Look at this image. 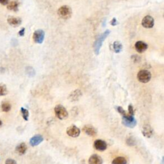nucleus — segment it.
Returning <instances> with one entry per match:
<instances>
[{
	"label": "nucleus",
	"mask_w": 164,
	"mask_h": 164,
	"mask_svg": "<svg viewBox=\"0 0 164 164\" xmlns=\"http://www.w3.org/2000/svg\"><path fill=\"white\" fill-rule=\"evenodd\" d=\"M2 124H3V122H2V121H1V120H0V126H1L2 125Z\"/></svg>",
	"instance_id": "obj_32"
},
{
	"label": "nucleus",
	"mask_w": 164,
	"mask_h": 164,
	"mask_svg": "<svg viewBox=\"0 0 164 164\" xmlns=\"http://www.w3.org/2000/svg\"><path fill=\"white\" fill-rule=\"evenodd\" d=\"M94 148L96 150L100 151H104L107 148V144L104 141L100 140V139H97L94 141Z\"/></svg>",
	"instance_id": "obj_10"
},
{
	"label": "nucleus",
	"mask_w": 164,
	"mask_h": 164,
	"mask_svg": "<svg viewBox=\"0 0 164 164\" xmlns=\"http://www.w3.org/2000/svg\"><path fill=\"white\" fill-rule=\"evenodd\" d=\"M1 110L4 112H8L11 110V105L9 102H3L1 104Z\"/></svg>",
	"instance_id": "obj_21"
},
{
	"label": "nucleus",
	"mask_w": 164,
	"mask_h": 164,
	"mask_svg": "<svg viewBox=\"0 0 164 164\" xmlns=\"http://www.w3.org/2000/svg\"><path fill=\"white\" fill-rule=\"evenodd\" d=\"M151 78V74L147 70H141L137 74L138 80L143 83L149 82Z\"/></svg>",
	"instance_id": "obj_5"
},
{
	"label": "nucleus",
	"mask_w": 164,
	"mask_h": 164,
	"mask_svg": "<svg viewBox=\"0 0 164 164\" xmlns=\"http://www.w3.org/2000/svg\"><path fill=\"white\" fill-rule=\"evenodd\" d=\"M33 70H34V69H33L32 67H27V68H26V71H29V72H27L28 75H34L35 74H34V73H33V72H31V71H33Z\"/></svg>",
	"instance_id": "obj_29"
},
{
	"label": "nucleus",
	"mask_w": 164,
	"mask_h": 164,
	"mask_svg": "<svg viewBox=\"0 0 164 164\" xmlns=\"http://www.w3.org/2000/svg\"><path fill=\"white\" fill-rule=\"evenodd\" d=\"M128 113L130 116H134V110H133V106L132 105H130L128 106Z\"/></svg>",
	"instance_id": "obj_26"
},
{
	"label": "nucleus",
	"mask_w": 164,
	"mask_h": 164,
	"mask_svg": "<svg viewBox=\"0 0 164 164\" xmlns=\"http://www.w3.org/2000/svg\"><path fill=\"white\" fill-rule=\"evenodd\" d=\"M126 144L128 146H133L136 144V141H135V139L133 137H129L128 138H127Z\"/></svg>",
	"instance_id": "obj_24"
},
{
	"label": "nucleus",
	"mask_w": 164,
	"mask_h": 164,
	"mask_svg": "<svg viewBox=\"0 0 164 164\" xmlns=\"http://www.w3.org/2000/svg\"><path fill=\"white\" fill-rule=\"evenodd\" d=\"M20 112H21L24 120L26 121H28V117H29V112H28V110L23 107H21L20 108Z\"/></svg>",
	"instance_id": "obj_22"
},
{
	"label": "nucleus",
	"mask_w": 164,
	"mask_h": 164,
	"mask_svg": "<svg viewBox=\"0 0 164 164\" xmlns=\"http://www.w3.org/2000/svg\"><path fill=\"white\" fill-rule=\"evenodd\" d=\"M102 159L97 154H92L89 160V164H102Z\"/></svg>",
	"instance_id": "obj_17"
},
{
	"label": "nucleus",
	"mask_w": 164,
	"mask_h": 164,
	"mask_svg": "<svg viewBox=\"0 0 164 164\" xmlns=\"http://www.w3.org/2000/svg\"><path fill=\"white\" fill-rule=\"evenodd\" d=\"M66 132L69 137L76 138L80 135V130L75 125H72L67 128Z\"/></svg>",
	"instance_id": "obj_8"
},
{
	"label": "nucleus",
	"mask_w": 164,
	"mask_h": 164,
	"mask_svg": "<svg viewBox=\"0 0 164 164\" xmlns=\"http://www.w3.org/2000/svg\"><path fill=\"white\" fill-rule=\"evenodd\" d=\"M142 135L146 138H151L153 136L154 130L149 124H145L142 129Z\"/></svg>",
	"instance_id": "obj_9"
},
{
	"label": "nucleus",
	"mask_w": 164,
	"mask_h": 164,
	"mask_svg": "<svg viewBox=\"0 0 164 164\" xmlns=\"http://www.w3.org/2000/svg\"><path fill=\"white\" fill-rule=\"evenodd\" d=\"M27 151V146L25 143H20L15 147V152L19 155H23L26 153Z\"/></svg>",
	"instance_id": "obj_16"
},
{
	"label": "nucleus",
	"mask_w": 164,
	"mask_h": 164,
	"mask_svg": "<svg viewBox=\"0 0 164 164\" xmlns=\"http://www.w3.org/2000/svg\"><path fill=\"white\" fill-rule=\"evenodd\" d=\"M43 141H44V138L42 135H36L30 138V144L33 147H35L39 145L41 142H42Z\"/></svg>",
	"instance_id": "obj_14"
},
{
	"label": "nucleus",
	"mask_w": 164,
	"mask_h": 164,
	"mask_svg": "<svg viewBox=\"0 0 164 164\" xmlns=\"http://www.w3.org/2000/svg\"><path fill=\"white\" fill-rule=\"evenodd\" d=\"M123 46L119 41H115L113 43V50L115 53H119L122 50Z\"/></svg>",
	"instance_id": "obj_19"
},
{
	"label": "nucleus",
	"mask_w": 164,
	"mask_h": 164,
	"mask_svg": "<svg viewBox=\"0 0 164 164\" xmlns=\"http://www.w3.org/2000/svg\"><path fill=\"white\" fill-rule=\"evenodd\" d=\"M55 112L57 118H59L60 120L65 119L68 117V112L67 110L65 109L64 106L61 105H58L55 106Z\"/></svg>",
	"instance_id": "obj_3"
},
{
	"label": "nucleus",
	"mask_w": 164,
	"mask_h": 164,
	"mask_svg": "<svg viewBox=\"0 0 164 164\" xmlns=\"http://www.w3.org/2000/svg\"><path fill=\"white\" fill-rule=\"evenodd\" d=\"M24 33H25V28H23L21 30H20L19 31V35L20 36V37H23L24 35Z\"/></svg>",
	"instance_id": "obj_30"
},
{
	"label": "nucleus",
	"mask_w": 164,
	"mask_h": 164,
	"mask_svg": "<svg viewBox=\"0 0 164 164\" xmlns=\"http://www.w3.org/2000/svg\"><path fill=\"white\" fill-rule=\"evenodd\" d=\"M116 110H117V111L121 115H122V117H124V116H127V115L129 114L128 113H127L125 110L123 109L121 106H116Z\"/></svg>",
	"instance_id": "obj_25"
},
{
	"label": "nucleus",
	"mask_w": 164,
	"mask_h": 164,
	"mask_svg": "<svg viewBox=\"0 0 164 164\" xmlns=\"http://www.w3.org/2000/svg\"><path fill=\"white\" fill-rule=\"evenodd\" d=\"M110 24H111L112 26H116V25H117V24H118V22H117V19H116V18H113L112 19L111 21H110Z\"/></svg>",
	"instance_id": "obj_28"
},
{
	"label": "nucleus",
	"mask_w": 164,
	"mask_h": 164,
	"mask_svg": "<svg viewBox=\"0 0 164 164\" xmlns=\"http://www.w3.org/2000/svg\"><path fill=\"white\" fill-rule=\"evenodd\" d=\"M19 5V3L18 1H12L7 5V9L12 11L17 12L18 10V7Z\"/></svg>",
	"instance_id": "obj_18"
},
{
	"label": "nucleus",
	"mask_w": 164,
	"mask_h": 164,
	"mask_svg": "<svg viewBox=\"0 0 164 164\" xmlns=\"http://www.w3.org/2000/svg\"><path fill=\"white\" fill-rule=\"evenodd\" d=\"M83 131L86 134L89 135V136L91 137H95L97 133V130L96 129V128H94L93 126L90 124L85 125L83 127Z\"/></svg>",
	"instance_id": "obj_12"
},
{
	"label": "nucleus",
	"mask_w": 164,
	"mask_h": 164,
	"mask_svg": "<svg viewBox=\"0 0 164 164\" xmlns=\"http://www.w3.org/2000/svg\"><path fill=\"white\" fill-rule=\"evenodd\" d=\"M135 48L138 53H141L147 50V48H148V45L146 42H143V41H137L135 44Z\"/></svg>",
	"instance_id": "obj_13"
},
{
	"label": "nucleus",
	"mask_w": 164,
	"mask_h": 164,
	"mask_svg": "<svg viewBox=\"0 0 164 164\" xmlns=\"http://www.w3.org/2000/svg\"><path fill=\"white\" fill-rule=\"evenodd\" d=\"M8 94V90L5 85H0V96H6Z\"/></svg>",
	"instance_id": "obj_23"
},
{
	"label": "nucleus",
	"mask_w": 164,
	"mask_h": 164,
	"mask_svg": "<svg viewBox=\"0 0 164 164\" xmlns=\"http://www.w3.org/2000/svg\"><path fill=\"white\" fill-rule=\"evenodd\" d=\"M112 164H127L126 159L124 157H119L115 158L112 162Z\"/></svg>",
	"instance_id": "obj_20"
},
{
	"label": "nucleus",
	"mask_w": 164,
	"mask_h": 164,
	"mask_svg": "<svg viewBox=\"0 0 164 164\" xmlns=\"http://www.w3.org/2000/svg\"><path fill=\"white\" fill-rule=\"evenodd\" d=\"M7 22L12 26L18 27L21 24L22 20L20 18L14 17V16H9L7 18Z\"/></svg>",
	"instance_id": "obj_11"
},
{
	"label": "nucleus",
	"mask_w": 164,
	"mask_h": 164,
	"mask_svg": "<svg viewBox=\"0 0 164 164\" xmlns=\"http://www.w3.org/2000/svg\"><path fill=\"white\" fill-rule=\"evenodd\" d=\"M154 24V20L151 15H146L142 20V25L146 28H153Z\"/></svg>",
	"instance_id": "obj_7"
},
{
	"label": "nucleus",
	"mask_w": 164,
	"mask_h": 164,
	"mask_svg": "<svg viewBox=\"0 0 164 164\" xmlns=\"http://www.w3.org/2000/svg\"><path fill=\"white\" fill-rule=\"evenodd\" d=\"M45 32L42 30H36L33 35V39L34 42L37 44H42L44 40Z\"/></svg>",
	"instance_id": "obj_6"
},
{
	"label": "nucleus",
	"mask_w": 164,
	"mask_h": 164,
	"mask_svg": "<svg viewBox=\"0 0 164 164\" xmlns=\"http://www.w3.org/2000/svg\"><path fill=\"white\" fill-rule=\"evenodd\" d=\"M122 124L130 128H133L137 125V121L135 120L133 116L128 114L127 116L122 117Z\"/></svg>",
	"instance_id": "obj_4"
},
{
	"label": "nucleus",
	"mask_w": 164,
	"mask_h": 164,
	"mask_svg": "<svg viewBox=\"0 0 164 164\" xmlns=\"http://www.w3.org/2000/svg\"><path fill=\"white\" fill-rule=\"evenodd\" d=\"M110 33V31L109 30H106L104 33H102L101 35H100L99 37H97V39H96L95 43H94V52H95L96 55H98L100 53V49L102 46V42H103V41L109 35Z\"/></svg>",
	"instance_id": "obj_1"
},
{
	"label": "nucleus",
	"mask_w": 164,
	"mask_h": 164,
	"mask_svg": "<svg viewBox=\"0 0 164 164\" xmlns=\"http://www.w3.org/2000/svg\"><path fill=\"white\" fill-rule=\"evenodd\" d=\"M5 164H17V162H16V161L13 159L9 158L6 160Z\"/></svg>",
	"instance_id": "obj_27"
},
{
	"label": "nucleus",
	"mask_w": 164,
	"mask_h": 164,
	"mask_svg": "<svg viewBox=\"0 0 164 164\" xmlns=\"http://www.w3.org/2000/svg\"><path fill=\"white\" fill-rule=\"evenodd\" d=\"M9 3V0H0V4H1L2 5H7Z\"/></svg>",
	"instance_id": "obj_31"
},
{
	"label": "nucleus",
	"mask_w": 164,
	"mask_h": 164,
	"mask_svg": "<svg viewBox=\"0 0 164 164\" xmlns=\"http://www.w3.org/2000/svg\"><path fill=\"white\" fill-rule=\"evenodd\" d=\"M72 10L70 7L67 5H64L61 7L58 10V15L59 17L64 19H68L71 17Z\"/></svg>",
	"instance_id": "obj_2"
},
{
	"label": "nucleus",
	"mask_w": 164,
	"mask_h": 164,
	"mask_svg": "<svg viewBox=\"0 0 164 164\" xmlns=\"http://www.w3.org/2000/svg\"><path fill=\"white\" fill-rule=\"evenodd\" d=\"M82 96V92H81L80 90L79 89H76L75 91H72L69 96V100L71 101H78L80 100V98Z\"/></svg>",
	"instance_id": "obj_15"
}]
</instances>
